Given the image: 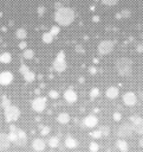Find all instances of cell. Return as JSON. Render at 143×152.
Wrapping results in <instances>:
<instances>
[{"label":"cell","mask_w":143,"mask_h":152,"mask_svg":"<svg viewBox=\"0 0 143 152\" xmlns=\"http://www.w3.org/2000/svg\"><path fill=\"white\" fill-rule=\"evenodd\" d=\"M54 20L59 26H67L74 20V12L70 7H60L54 13Z\"/></svg>","instance_id":"obj_1"},{"label":"cell","mask_w":143,"mask_h":152,"mask_svg":"<svg viewBox=\"0 0 143 152\" xmlns=\"http://www.w3.org/2000/svg\"><path fill=\"white\" fill-rule=\"evenodd\" d=\"M8 135L11 138L12 144H14L15 146L24 147L27 144V134L25 133V131L18 128L13 124L9 125V133H8Z\"/></svg>","instance_id":"obj_2"},{"label":"cell","mask_w":143,"mask_h":152,"mask_svg":"<svg viewBox=\"0 0 143 152\" xmlns=\"http://www.w3.org/2000/svg\"><path fill=\"white\" fill-rule=\"evenodd\" d=\"M115 70L118 75L128 77L132 71V62L126 57H119L115 61Z\"/></svg>","instance_id":"obj_3"},{"label":"cell","mask_w":143,"mask_h":152,"mask_svg":"<svg viewBox=\"0 0 143 152\" xmlns=\"http://www.w3.org/2000/svg\"><path fill=\"white\" fill-rule=\"evenodd\" d=\"M66 59H65V53L64 51H59L53 61V69L57 72H64L66 70Z\"/></svg>","instance_id":"obj_4"},{"label":"cell","mask_w":143,"mask_h":152,"mask_svg":"<svg viewBox=\"0 0 143 152\" xmlns=\"http://www.w3.org/2000/svg\"><path fill=\"white\" fill-rule=\"evenodd\" d=\"M4 115H5V119L7 122H14L19 119L20 116V110L17 106L14 104H11L8 106L6 109H4Z\"/></svg>","instance_id":"obj_5"},{"label":"cell","mask_w":143,"mask_h":152,"mask_svg":"<svg viewBox=\"0 0 143 152\" xmlns=\"http://www.w3.org/2000/svg\"><path fill=\"white\" fill-rule=\"evenodd\" d=\"M134 132V128H132V125L131 124H122L118 129H117V137L121 138V139H125V138H129L132 135Z\"/></svg>","instance_id":"obj_6"},{"label":"cell","mask_w":143,"mask_h":152,"mask_svg":"<svg viewBox=\"0 0 143 152\" xmlns=\"http://www.w3.org/2000/svg\"><path fill=\"white\" fill-rule=\"evenodd\" d=\"M113 46H115V42L112 40H103L98 44L97 46V51L99 55L104 56V55H109L112 50H113Z\"/></svg>","instance_id":"obj_7"},{"label":"cell","mask_w":143,"mask_h":152,"mask_svg":"<svg viewBox=\"0 0 143 152\" xmlns=\"http://www.w3.org/2000/svg\"><path fill=\"white\" fill-rule=\"evenodd\" d=\"M31 107H32V109H33L35 113H41V112L45 109V107H46V99L43 97V96L35 97V99L32 101Z\"/></svg>","instance_id":"obj_8"},{"label":"cell","mask_w":143,"mask_h":152,"mask_svg":"<svg viewBox=\"0 0 143 152\" xmlns=\"http://www.w3.org/2000/svg\"><path fill=\"white\" fill-rule=\"evenodd\" d=\"M131 125L134 132L138 135H143V118L141 116H131Z\"/></svg>","instance_id":"obj_9"},{"label":"cell","mask_w":143,"mask_h":152,"mask_svg":"<svg viewBox=\"0 0 143 152\" xmlns=\"http://www.w3.org/2000/svg\"><path fill=\"white\" fill-rule=\"evenodd\" d=\"M19 71L22 74V76H24V78H25L26 82H33V81H34L35 75H34L33 71H31V69H30L26 64H21Z\"/></svg>","instance_id":"obj_10"},{"label":"cell","mask_w":143,"mask_h":152,"mask_svg":"<svg viewBox=\"0 0 143 152\" xmlns=\"http://www.w3.org/2000/svg\"><path fill=\"white\" fill-rule=\"evenodd\" d=\"M123 102H124L126 106L132 107V106H135L136 102H137V95H136L135 93H132V91H126V93L123 94Z\"/></svg>","instance_id":"obj_11"},{"label":"cell","mask_w":143,"mask_h":152,"mask_svg":"<svg viewBox=\"0 0 143 152\" xmlns=\"http://www.w3.org/2000/svg\"><path fill=\"white\" fill-rule=\"evenodd\" d=\"M83 124H84V126L87 127V128H93V127H96L97 124H98V118H97L96 115H93V114H89V115H86V116L84 118Z\"/></svg>","instance_id":"obj_12"},{"label":"cell","mask_w":143,"mask_h":152,"mask_svg":"<svg viewBox=\"0 0 143 152\" xmlns=\"http://www.w3.org/2000/svg\"><path fill=\"white\" fill-rule=\"evenodd\" d=\"M46 147V141L41 138H35L32 141V148L37 152H43Z\"/></svg>","instance_id":"obj_13"},{"label":"cell","mask_w":143,"mask_h":152,"mask_svg":"<svg viewBox=\"0 0 143 152\" xmlns=\"http://www.w3.org/2000/svg\"><path fill=\"white\" fill-rule=\"evenodd\" d=\"M13 81V74L11 71H2L0 74V83L1 86H8Z\"/></svg>","instance_id":"obj_14"},{"label":"cell","mask_w":143,"mask_h":152,"mask_svg":"<svg viewBox=\"0 0 143 152\" xmlns=\"http://www.w3.org/2000/svg\"><path fill=\"white\" fill-rule=\"evenodd\" d=\"M64 99L67 103H74L77 101V93L72 89H67L64 91Z\"/></svg>","instance_id":"obj_15"},{"label":"cell","mask_w":143,"mask_h":152,"mask_svg":"<svg viewBox=\"0 0 143 152\" xmlns=\"http://www.w3.org/2000/svg\"><path fill=\"white\" fill-rule=\"evenodd\" d=\"M118 95H119V90H118V88L115 87V86H110V87H108L106 90H105V96H106L108 99L113 100V99L118 97Z\"/></svg>","instance_id":"obj_16"},{"label":"cell","mask_w":143,"mask_h":152,"mask_svg":"<svg viewBox=\"0 0 143 152\" xmlns=\"http://www.w3.org/2000/svg\"><path fill=\"white\" fill-rule=\"evenodd\" d=\"M11 142H12V141H11V138H9L8 133L2 132L1 135H0V146H1V150L8 148L9 145H11Z\"/></svg>","instance_id":"obj_17"},{"label":"cell","mask_w":143,"mask_h":152,"mask_svg":"<svg viewBox=\"0 0 143 152\" xmlns=\"http://www.w3.org/2000/svg\"><path fill=\"white\" fill-rule=\"evenodd\" d=\"M116 147L121 152H128V150H129V146H128V142L125 141V139H117L116 140Z\"/></svg>","instance_id":"obj_18"},{"label":"cell","mask_w":143,"mask_h":152,"mask_svg":"<svg viewBox=\"0 0 143 152\" xmlns=\"http://www.w3.org/2000/svg\"><path fill=\"white\" fill-rule=\"evenodd\" d=\"M57 121H58L59 124H61V125H66V124L70 121V115H69V113H66V112L59 113L58 116H57Z\"/></svg>","instance_id":"obj_19"},{"label":"cell","mask_w":143,"mask_h":152,"mask_svg":"<svg viewBox=\"0 0 143 152\" xmlns=\"http://www.w3.org/2000/svg\"><path fill=\"white\" fill-rule=\"evenodd\" d=\"M64 144H65V146L67 148H76L78 146V141L74 138H72V137H66Z\"/></svg>","instance_id":"obj_20"},{"label":"cell","mask_w":143,"mask_h":152,"mask_svg":"<svg viewBox=\"0 0 143 152\" xmlns=\"http://www.w3.org/2000/svg\"><path fill=\"white\" fill-rule=\"evenodd\" d=\"M59 142H60V140H59V138L58 137H50V139L47 140V145L50 146V147H52V148H57L58 146H59Z\"/></svg>","instance_id":"obj_21"},{"label":"cell","mask_w":143,"mask_h":152,"mask_svg":"<svg viewBox=\"0 0 143 152\" xmlns=\"http://www.w3.org/2000/svg\"><path fill=\"white\" fill-rule=\"evenodd\" d=\"M53 34L51 33V32H45V33H43V36H41V39H43V42L44 43H46V44H50V43H52V40H53Z\"/></svg>","instance_id":"obj_22"},{"label":"cell","mask_w":143,"mask_h":152,"mask_svg":"<svg viewBox=\"0 0 143 152\" xmlns=\"http://www.w3.org/2000/svg\"><path fill=\"white\" fill-rule=\"evenodd\" d=\"M0 61H1V63H4V64L9 63V62L12 61V56H11V53H9V52H2L1 56H0Z\"/></svg>","instance_id":"obj_23"},{"label":"cell","mask_w":143,"mask_h":152,"mask_svg":"<svg viewBox=\"0 0 143 152\" xmlns=\"http://www.w3.org/2000/svg\"><path fill=\"white\" fill-rule=\"evenodd\" d=\"M15 36H17V38H18V39L24 40V39L26 38V36H27V32H26V30H25V28H18V30H17V32H15Z\"/></svg>","instance_id":"obj_24"},{"label":"cell","mask_w":143,"mask_h":152,"mask_svg":"<svg viewBox=\"0 0 143 152\" xmlns=\"http://www.w3.org/2000/svg\"><path fill=\"white\" fill-rule=\"evenodd\" d=\"M33 56H34V52H33V50H31V49H25L24 52H22V57H24L25 59H32Z\"/></svg>","instance_id":"obj_25"},{"label":"cell","mask_w":143,"mask_h":152,"mask_svg":"<svg viewBox=\"0 0 143 152\" xmlns=\"http://www.w3.org/2000/svg\"><path fill=\"white\" fill-rule=\"evenodd\" d=\"M8 106H11V101L8 100V97L6 96V95H1V107L4 108V109H6Z\"/></svg>","instance_id":"obj_26"},{"label":"cell","mask_w":143,"mask_h":152,"mask_svg":"<svg viewBox=\"0 0 143 152\" xmlns=\"http://www.w3.org/2000/svg\"><path fill=\"white\" fill-rule=\"evenodd\" d=\"M89 150H90V152H97L99 150V146H98V144L96 141H91L89 144Z\"/></svg>","instance_id":"obj_27"},{"label":"cell","mask_w":143,"mask_h":152,"mask_svg":"<svg viewBox=\"0 0 143 152\" xmlns=\"http://www.w3.org/2000/svg\"><path fill=\"white\" fill-rule=\"evenodd\" d=\"M90 137L93 138V139H99V138L103 137V134H102V132H100L99 129H96V131H92V132L90 133Z\"/></svg>","instance_id":"obj_28"},{"label":"cell","mask_w":143,"mask_h":152,"mask_svg":"<svg viewBox=\"0 0 143 152\" xmlns=\"http://www.w3.org/2000/svg\"><path fill=\"white\" fill-rule=\"evenodd\" d=\"M98 129H99V131L102 132V134L105 135V137H108V135L110 134V127H109V126H100Z\"/></svg>","instance_id":"obj_29"},{"label":"cell","mask_w":143,"mask_h":152,"mask_svg":"<svg viewBox=\"0 0 143 152\" xmlns=\"http://www.w3.org/2000/svg\"><path fill=\"white\" fill-rule=\"evenodd\" d=\"M98 95H99V89H98L97 87H95V88H92V89L90 90V97H91V99H96Z\"/></svg>","instance_id":"obj_30"},{"label":"cell","mask_w":143,"mask_h":152,"mask_svg":"<svg viewBox=\"0 0 143 152\" xmlns=\"http://www.w3.org/2000/svg\"><path fill=\"white\" fill-rule=\"evenodd\" d=\"M50 132H51V128H50L48 126H44V127H41V128H40V134H41V135H44V137H45V135H47Z\"/></svg>","instance_id":"obj_31"},{"label":"cell","mask_w":143,"mask_h":152,"mask_svg":"<svg viewBox=\"0 0 143 152\" xmlns=\"http://www.w3.org/2000/svg\"><path fill=\"white\" fill-rule=\"evenodd\" d=\"M102 2L103 5H106V6H115L118 2V0H102Z\"/></svg>","instance_id":"obj_32"},{"label":"cell","mask_w":143,"mask_h":152,"mask_svg":"<svg viewBox=\"0 0 143 152\" xmlns=\"http://www.w3.org/2000/svg\"><path fill=\"white\" fill-rule=\"evenodd\" d=\"M48 96H50L51 99H58V97H59V93H58L57 90H50V91H48Z\"/></svg>","instance_id":"obj_33"},{"label":"cell","mask_w":143,"mask_h":152,"mask_svg":"<svg viewBox=\"0 0 143 152\" xmlns=\"http://www.w3.org/2000/svg\"><path fill=\"white\" fill-rule=\"evenodd\" d=\"M112 118H113V120H115L116 122H119V121L122 120V114H121L119 112H115L113 115H112Z\"/></svg>","instance_id":"obj_34"},{"label":"cell","mask_w":143,"mask_h":152,"mask_svg":"<svg viewBox=\"0 0 143 152\" xmlns=\"http://www.w3.org/2000/svg\"><path fill=\"white\" fill-rule=\"evenodd\" d=\"M59 31H60L59 26H52V27H51V30H50V32H51L53 36H57V34L59 33Z\"/></svg>","instance_id":"obj_35"},{"label":"cell","mask_w":143,"mask_h":152,"mask_svg":"<svg viewBox=\"0 0 143 152\" xmlns=\"http://www.w3.org/2000/svg\"><path fill=\"white\" fill-rule=\"evenodd\" d=\"M26 45H27V44H26L24 40H21V42L19 43V48H20L21 50H25V49H26Z\"/></svg>","instance_id":"obj_36"},{"label":"cell","mask_w":143,"mask_h":152,"mask_svg":"<svg viewBox=\"0 0 143 152\" xmlns=\"http://www.w3.org/2000/svg\"><path fill=\"white\" fill-rule=\"evenodd\" d=\"M122 14H123V17H129L130 15V12L129 11H122Z\"/></svg>","instance_id":"obj_37"},{"label":"cell","mask_w":143,"mask_h":152,"mask_svg":"<svg viewBox=\"0 0 143 152\" xmlns=\"http://www.w3.org/2000/svg\"><path fill=\"white\" fill-rule=\"evenodd\" d=\"M138 145H139L141 147H143V135H141V138H139V140H138Z\"/></svg>","instance_id":"obj_38"},{"label":"cell","mask_w":143,"mask_h":152,"mask_svg":"<svg viewBox=\"0 0 143 152\" xmlns=\"http://www.w3.org/2000/svg\"><path fill=\"white\" fill-rule=\"evenodd\" d=\"M137 51H138V52H142V51H143V45H142V44H139V45L137 46Z\"/></svg>","instance_id":"obj_39"},{"label":"cell","mask_w":143,"mask_h":152,"mask_svg":"<svg viewBox=\"0 0 143 152\" xmlns=\"http://www.w3.org/2000/svg\"><path fill=\"white\" fill-rule=\"evenodd\" d=\"M90 72H91V74H96V72H97V70L92 66V68H90Z\"/></svg>","instance_id":"obj_40"},{"label":"cell","mask_w":143,"mask_h":152,"mask_svg":"<svg viewBox=\"0 0 143 152\" xmlns=\"http://www.w3.org/2000/svg\"><path fill=\"white\" fill-rule=\"evenodd\" d=\"M139 96H141V99H142V100H143V91H142V93H141V94H139Z\"/></svg>","instance_id":"obj_41"}]
</instances>
